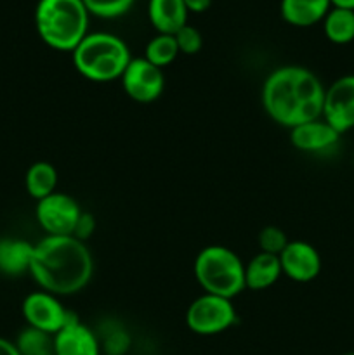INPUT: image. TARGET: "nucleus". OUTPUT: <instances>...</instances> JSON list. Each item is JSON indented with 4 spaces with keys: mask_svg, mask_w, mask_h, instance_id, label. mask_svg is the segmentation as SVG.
I'll return each mask as SVG.
<instances>
[{
    "mask_svg": "<svg viewBox=\"0 0 354 355\" xmlns=\"http://www.w3.org/2000/svg\"><path fill=\"white\" fill-rule=\"evenodd\" d=\"M130 59L127 44L120 37L106 31L87 33L71 52L76 71L85 80L96 83L120 80Z\"/></svg>",
    "mask_w": 354,
    "mask_h": 355,
    "instance_id": "4",
    "label": "nucleus"
},
{
    "mask_svg": "<svg viewBox=\"0 0 354 355\" xmlns=\"http://www.w3.org/2000/svg\"><path fill=\"white\" fill-rule=\"evenodd\" d=\"M120 80L125 94L141 104L155 103L165 90L163 69L144 58H132Z\"/></svg>",
    "mask_w": 354,
    "mask_h": 355,
    "instance_id": "9",
    "label": "nucleus"
},
{
    "mask_svg": "<svg viewBox=\"0 0 354 355\" xmlns=\"http://www.w3.org/2000/svg\"><path fill=\"white\" fill-rule=\"evenodd\" d=\"M193 270L203 293L235 300L246 290L245 262L228 246H205L194 259Z\"/></svg>",
    "mask_w": 354,
    "mask_h": 355,
    "instance_id": "5",
    "label": "nucleus"
},
{
    "mask_svg": "<svg viewBox=\"0 0 354 355\" xmlns=\"http://www.w3.org/2000/svg\"><path fill=\"white\" fill-rule=\"evenodd\" d=\"M174 37H176L177 47H179L180 54H198V52L201 51V47H203V37H201L200 30L191 26V24H186V26L180 28Z\"/></svg>",
    "mask_w": 354,
    "mask_h": 355,
    "instance_id": "25",
    "label": "nucleus"
},
{
    "mask_svg": "<svg viewBox=\"0 0 354 355\" xmlns=\"http://www.w3.org/2000/svg\"><path fill=\"white\" fill-rule=\"evenodd\" d=\"M135 0H83L90 14L103 19H115L125 16L134 6Z\"/></svg>",
    "mask_w": 354,
    "mask_h": 355,
    "instance_id": "22",
    "label": "nucleus"
},
{
    "mask_svg": "<svg viewBox=\"0 0 354 355\" xmlns=\"http://www.w3.org/2000/svg\"><path fill=\"white\" fill-rule=\"evenodd\" d=\"M342 355H354V352H346V354H342Z\"/></svg>",
    "mask_w": 354,
    "mask_h": 355,
    "instance_id": "30",
    "label": "nucleus"
},
{
    "mask_svg": "<svg viewBox=\"0 0 354 355\" xmlns=\"http://www.w3.org/2000/svg\"><path fill=\"white\" fill-rule=\"evenodd\" d=\"M83 210L78 201L66 193H52L37 201L35 217L47 236H73Z\"/></svg>",
    "mask_w": 354,
    "mask_h": 355,
    "instance_id": "7",
    "label": "nucleus"
},
{
    "mask_svg": "<svg viewBox=\"0 0 354 355\" xmlns=\"http://www.w3.org/2000/svg\"><path fill=\"white\" fill-rule=\"evenodd\" d=\"M30 276L40 290L71 297L85 290L92 279V253L75 236H44L33 245Z\"/></svg>",
    "mask_w": 354,
    "mask_h": 355,
    "instance_id": "1",
    "label": "nucleus"
},
{
    "mask_svg": "<svg viewBox=\"0 0 354 355\" xmlns=\"http://www.w3.org/2000/svg\"><path fill=\"white\" fill-rule=\"evenodd\" d=\"M280 263L283 276L301 284L314 281L323 266L318 250L305 241H288L280 253Z\"/></svg>",
    "mask_w": 354,
    "mask_h": 355,
    "instance_id": "11",
    "label": "nucleus"
},
{
    "mask_svg": "<svg viewBox=\"0 0 354 355\" xmlns=\"http://www.w3.org/2000/svg\"><path fill=\"white\" fill-rule=\"evenodd\" d=\"M333 7H344V9L354 10V0H330Z\"/></svg>",
    "mask_w": 354,
    "mask_h": 355,
    "instance_id": "29",
    "label": "nucleus"
},
{
    "mask_svg": "<svg viewBox=\"0 0 354 355\" xmlns=\"http://www.w3.org/2000/svg\"><path fill=\"white\" fill-rule=\"evenodd\" d=\"M21 312H23L26 326L40 329L49 335L61 331L75 318V314L61 304L59 297L44 290L26 295L21 305Z\"/></svg>",
    "mask_w": 354,
    "mask_h": 355,
    "instance_id": "8",
    "label": "nucleus"
},
{
    "mask_svg": "<svg viewBox=\"0 0 354 355\" xmlns=\"http://www.w3.org/2000/svg\"><path fill=\"white\" fill-rule=\"evenodd\" d=\"M260 99L267 116L290 130L321 118L325 87L311 69L287 64L267 75Z\"/></svg>",
    "mask_w": 354,
    "mask_h": 355,
    "instance_id": "2",
    "label": "nucleus"
},
{
    "mask_svg": "<svg viewBox=\"0 0 354 355\" xmlns=\"http://www.w3.org/2000/svg\"><path fill=\"white\" fill-rule=\"evenodd\" d=\"M340 134L323 118L290 128V142L302 153H321L335 148Z\"/></svg>",
    "mask_w": 354,
    "mask_h": 355,
    "instance_id": "13",
    "label": "nucleus"
},
{
    "mask_svg": "<svg viewBox=\"0 0 354 355\" xmlns=\"http://www.w3.org/2000/svg\"><path fill=\"white\" fill-rule=\"evenodd\" d=\"M24 187L33 200L40 201L58 191V170L49 162H37L26 170Z\"/></svg>",
    "mask_w": 354,
    "mask_h": 355,
    "instance_id": "18",
    "label": "nucleus"
},
{
    "mask_svg": "<svg viewBox=\"0 0 354 355\" xmlns=\"http://www.w3.org/2000/svg\"><path fill=\"white\" fill-rule=\"evenodd\" d=\"M89 16L83 0H38L35 26L45 45L73 52L89 33Z\"/></svg>",
    "mask_w": 354,
    "mask_h": 355,
    "instance_id": "3",
    "label": "nucleus"
},
{
    "mask_svg": "<svg viewBox=\"0 0 354 355\" xmlns=\"http://www.w3.org/2000/svg\"><path fill=\"white\" fill-rule=\"evenodd\" d=\"M99 336V335H97ZM101 350L106 355H125L130 349V335L121 328L110 329L108 335L99 338Z\"/></svg>",
    "mask_w": 354,
    "mask_h": 355,
    "instance_id": "24",
    "label": "nucleus"
},
{
    "mask_svg": "<svg viewBox=\"0 0 354 355\" xmlns=\"http://www.w3.org/2000/svg\"><path fill=\"white\" fill-rule=\"evenodd\" d=\"M257 243H259V250L262 253H269V255L280 257L285 246L288 245V236L283 229L276 227V225H267L257 236Z\"/></svg>",
    "mask_w": 354,
    "mask_h": 355,
    "instance_id": "23",
    "label": "nucleus"
},
{
    "mask_svg": "<svg viewBox=\"0 0 354 355\" xmlns=\"http://www.w3.org/2000/svg\"><path fill=\"white\" fill-rule=\"evenodd\" d=\"M189 12H205L210 7L212 0H183Z\"/></svg>",
    "mask_w": 354,
    "mask_h": 355,
    "instance_id": "27",
    "label": "nucleus"
},
{
    "mask_svg": "<svg viewBox=\"0 0 354 355\" xmlns=\"http://www.w3.org/2000/svg\"><path fill=\"white\" fill-rule=\"evenodd\" d=\"M33 245L24 239H0V274L9 277H19L30 274Z\"/></svg>",
    "mask_w": 354,
    "mask_h": 355,
    "instance_id": "17",
    "label": "nucleus"
},
{
    "mask_svg": "<svg viewBox=\"0 0 354 355\" xmlns=\"http://www.w3.org/2000/svg\"><path fill=\"white\" fill-rule=\"evenodd\" d=\"M54 355H103L99 336L75 315L54 335Z\"/></svg>",
    "mask_w": 354,
    "mask_h": 355,
    "instance_id": "12",
    "label": "nucleus"
},
{
    "mask_svg": "<svg viewBox=\"0 0 354 355\" xmlns=\"http://www.w3.org/2000/svg\"><path fill=\"white\" fill-rule=\"evenodd\" d=\"M332 9L330 0H281V17L292 26L307 28L325 19Z\"/></svg>",
    "mask_w": 354,
    "mask_h": 355,
    "instance_id": "16",
    "label": "nucleus"
},
{
    "mask_svg": "<svg viewBox=\"0 0 354 355\" xmlns=\"http://www.w3.org/2000/svg\"><path fill=\"white\" fill-rule=\"evenodd\" d=\"M94 229H96V218H94V215L83 211L82 217H80V220H78V224H76L73 236H75V238H78L80 241L85 243L87 239L94 234Z\"/></svg>",
    "mask_w": 354,
    "mask_h": 355,
    "instance_id": "26",
    "label": "nucleus"
},
{
    "mask_svg": "<svg viewBox=\"0 0 354 355\" xmlns=\"http://www.w3.org/2000/svg\"><path fill=\"white\" fill-rule=\"evenodd\" d=\"M323 120L340 135L354 128V75H344L325 89Z\"/></svg>",
    "mask_w": 354,
    "mask_h": 355,
    "instance_id": "10",
    "label": "nucleus"
},
{
    "mask_svg": "<svg viewBox=\"0 0 354 355\" xmlns=\"http://www.w3.org/2000/svg\"><path fill=\"white\" fill-rule=\"evenodd\" d=\"M19 355H54V335L26 326L14 340Z\"/></svg>",
    "mask_w": 354,
    "mask_h": 355,
    "instance_id": "20",
    "label": "nucleus"
},
{
    "mask_svg": "<svg viewBox=\"0 0 354 355\" xmlns=\"http://www.w3.org/2000/svg\"><path fill=\"white\" fill-rule=\"evenodd\" d=\"M323 31L332 44H351L354 40V10L332 6L323 19Z\"/></svg>",
    "mask_w": 354,
    "mask_h": 355,
    "instance_id": "19",
    "label": "nucleus"
},
{
    "mask_svg": "<svg viewBox=\"0 0 354 355\" xmlns=\"http://www.w3.org/2000/svg\"><path fill=\"white\" fill-rule=\"evenodd\" d=\"M0 355H19V352H17L14 342H10V340H6V338H0Z\"/></svg>",
    "mask_w": 354,
    "mask_h": 355,
    "instance_id": "28",
    "label": "nucleus"
},
{
    "mask_svg": "<svg viewBox=\"0 0 354 355\" xmlns=\"http://www.w3.org/2000/svg\"><path fill=\"white\" fill-rule=\"evenodd\" d=\"M187 7L183 0H149L148 16L158 33L176 35L187 24Z\"/></svg>",
    "mask_w": 354,
    "mask_h": 355,
    "instance_id": "15",
    "label": "nucleus"
},
{
    "mask_svg": "<svg viewBox=\"0 0 354 355\" xmlns=\"http://www.w3.org/2000/svg\"><path fill=\"white\" fill-rule=\"evenodd\" d=\"M179 47L174 35L158 33L146 44L144 55L142 58L148 59L151 64L158 66V68H165V66L172 64L179 55Z\"/></svg>",
    "mask_w": 354,
    "mask_h": 355,
    "instance_id": "21",
    "label": "nucleus"
},
{
    "mask_svg": "<svg viewBox=\"0 0 354 355\" xmlns=\"http://www.w3.org/2000/svg\"><path fill=\"white\" fill-rule=\"evenodd\" d=\"M283 276L280 257L259 252L245 263V286L250 291H262L274 286Z\"/></svg>",
    "mask_w": 354,
    "mask_h": 355,
    "instance_id": "14",
    "label": "nucleus"
},
{
    "mask_svg": "<svg viewBox=\"0 0 354 355\" xmlns=\"http://www.w3.org/2000/svg\"><path fill=\"white\" fill-rule=\"evenodd\" d=\"M236 319L238 315L233 300L210 293L194 298L184 315L187 329L200 336L221 335L235 326Z\"/></svg>",
    "mask_w": 354,
    "mask_h": 355,
    "instance_id": "6",
    "label": "nucleus"
}]
</instances>
